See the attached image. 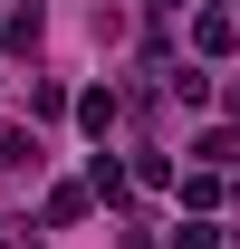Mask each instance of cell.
<instances>
[{"instance_id": "obj_5", "label": "cell", "mask_w": 240, "mask_h": 249, "mask_svg": "<svg viewBox=\"0 0 240 249\" xmlns=\"http://www.w3.org/2000/svg\"><path fill=\"white\" fill-rule=\"evenodd\" d=\"M48 220H58V230H67V220H87V192H77V182H58V192H48Z\"/></svg>"}, {"instance_id": "obj_1", "label": "cell", "mask_w": 240, "mask_h": 249, "mask_svg": "<svg viewBox=\"0 0 240 249\" xmlns=\"http://www.w3.org/2000/svg\"><path fill=\"white\" fill-rule=\"evenodd\" d=\"M192 163H202V173H231L240 163V124H211L202 144H192Z\"/></svg>"}, {"instance_id": "obj_8", "label": "cell", "mask_w": 240, "mask_h": 249, "mask_svg": "<svg viewBox=\"0 0 240 249\" xmlns=\"http://www.w3.org/2000/svg\"><path fill=\"white\" fill-rule=\"evenodd\" d=\"M125 249H154V240H125Z\"/></svg>"}, {"instance_id": "obj_2", "label": "cell", "mask_w": 240, "mask_h": 249, "mask_svg": "<svg viewBox=\"0 0 240 249\" xmlns=\"http://www.w3.org/2000/svg\"><path fill=\"white\" fill-rule=\"evenodd\" d=\"M192 38H202V58H221V48L240 38V19H231V10H202V19H192Z\"/></svg>"}, {"instance_id": "obj_6", "label": "cell", "mask_w": 240, "mask_h": 249, "mask_svg": "<svg viewBox=\"0 0 240 249\" xmlns=\"http://www.w3.org/2000/svg\"><path fill=\"white\" fill-rule=\"evenodd\" d=\"M173 249H221V230H211V220H182V230H173Z\"/></svg>"}, {"instance_id": "obj_3", "label": "cell", "mask_w": 240, "mask_h": 249, "mask_svg": "<svg viewBox=\"0 0 240 249\" xmlns=\"http://www.w3.org/2000/svg\"><path fill=\"white\" fill-rule=\"evenodd\" d=\"M0 173H39V144L20 134V124H0Z\"/></svg>"}, {"instance_id": "obj_4", "label": "cell", "mask_w": 240, "mask_h": 249, "mask_svg": "<svg viewBox=\"0 0 240 249\" xmlns=\"http://www.w3.org/2000/svg\"><path fill=\"white\" fill-rule=\"evenodd\" d=\"M77 124H87V134H116V96L87 87V96H77Z\"/></svg>"}, {"instance_id": "obj_7", "label": "cell", "mask_w": 240, "mask_h": 249, "mask_svg": "<svg viewBox=\"0 0 240 249\" xmlns=\"http://www.w3.org/2000/svg\"><path fill=\"white\" fill-rule=\"evenodd\" d=\"M154 10H182V0H154Z\"/></svg>"}]
</instances>
